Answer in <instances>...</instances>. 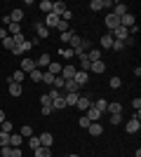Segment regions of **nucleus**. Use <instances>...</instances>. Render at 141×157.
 Returning a JSON list of instances; mask_svg holds the SVG:
<instances>
[{
    "label": "nucleus",
    "instance_id": "nucleus-1",
    "mask_svg": "<svg viewBox=\"0 0 141 157\" xmlns=\"http://www.w3.org/2000/svg\"><path fill=\"white\" fill-rule=\"evenodd\" d=\"M104 24H106V28H108V31L113 33L115 28L120 26V19H118V17H115V14L111 12V14H106V19H104Z\"/></svg>",
    "mask_w": 141,
    "mask_h": 157
},
{
    "label": "nucleus",
    "instance_id": "nucleus-2",
    "mask_svg": "<svg viewBox=\"0 0 141 157\" xmlns=\"http://www.w3.org/2000/svg\"><path fill=\"white\" fill-rule=\"evenodd\" d=\"M120 26H122V28H127V31H129L132 26H136V19H134V14H132V12L122 14V17H120Z\"/></svg>",
    "mask_w": 141,
    "mask_h": 157
},
{
    "label": "nucleus",
    "instance_id": "nucleus-3",
    "mask_svg": "<svg viewBox=\"0 0 141 157\" xmlns=\"http://www.w3.org/2000/svg\"><path fill=\"white\" fill-rule=\"evenodd\" d=\"M10 82V87H7V92H10V96H21V92H24V85H19V82H14L12 78L7 80Z\"/></svg>",
    "mask_w": 141,
    "mask_h": 157
},
{
    "label": "nucleus",
    "instance_id": "nucleus-4",
    "mask_svg": "<svg viewBox=\"0 0 141 157\" xmlns=\"http://www.w3.org/2000/svg\"><path fill=\"white\" fill-rule=\"evenodd\" d=\"M59 21H61V17H57L54 12H49L45 17V28H47V31H49V28H57V26H59Z\"/></svg>",
    "mask_w": 141,
    "mask_h": 157
},
{
    "label": "nucleus",
    "instance_id": "nucleus-5",
    "mask_svg": "<svg viewBox=\"0 0 141 157\" xmlns=\"http://www.w3.org/2000/svg\"><path fill=\"white\" fill-rule=\"evenodd\" d=\"M52 63V56H49V54L47 52H42L40 54V59L35 61V68H40V71H47V66Z\"/></svg>",
    "mask_w": 141,
    "mask_h": 157
},
{
    "label": "nucleus",
    "instance_id": "nucleus-6",
    "mask_svg": "<svg viewBox=\"0 0 141 157\" xmlns=\"http://www.w3.org/2000/svg\"><path fill=\"white\" fill-rule=\"evenodd\" d=\"M125 129H127V134H136V131L141 129V120H139V117H132V120H127Z\"/></svg>",
    "mask_w": 141,
    "mask_h": 157
},
{
    "label": "nucleus",
    "instance_id": "nucleus-7",
    "mask_svg": "<svg viewBox=\"0 0 141 157\" xmlns=\"http://www.w3.org/2000/svg\"><path fill=\"white\" fill-rule=\"evenodd\" d=\"M106 113H108V115H122V103H118V101H108Z\"/></svg>",
    "mask_w": 141,
    "mask_h": 157
},
{
    "label": "nucleus",
    "instance_id": "nucleus-8",
    "mask_svg": "<svg viewBox=\"0 0 141 157\" xmlns=\"http://www.w3.org/2000/svg\"><path fill=\"white\" fill-rule=\"evenodd\" d=\"M111 35H113V40H120V42H125V40L129 38V31H127V28H122V26H118L113 33H111Z\"/></svg>",
    "mask_w": 141,
    "mask_h": 157
},
{
    "label": "nucleus",
    "instance_id": "nucleus-9",
    "mask_svg": "<svg viewBox=\"0 0 141 157\" xmlns=\"http://www.w3.org/2000/svg\"><path fill=\"white\" fill-rule=\"evenodd\" d=\"M75 71H78V68H75L73 63H66L64 68H61V78H64V80H73Z\"/></svg>",
    "mask_w": 141,
    "mask_h": 157
},
{
    "label": "nucleus",
    "instance_id": "nucleus-10",
    "mask_svg": "<svg viewBox=\"0 0 141 157\" xmlns=\"http://www.w3.org/2000/svg\"><path fill=\"white\" fill-rule=\"evenodd\" d=\"M87 80H89V73H82V71H75V75H73V82L78 87H82V85H87Z\"/></svg>",
    "mask_w": 141,
    "mask_h": 157
},
{
    "label": "nucleus",
    "instance_id": "nucleus-11",
    "mask_svg": "<svg viewBox=\"0 0 141 157\" xmlns=\"http://www.w3.org/2000/svg\"><path fill=\"white\" fill-rule=\"evenodd\" d=\"M31 47H33V45H31L28 40H24L21 45H17V47H14V49H12V54H14V56H21V54H26L28 49H31Z\"/></svg>",
    "mask_w": 141,
    "mask_h": 157
},
{
    "label": "nucleus",
    "instance_id": "nucleus-12",
    "mask_svg": "<svg viewBox=\"0 0 141 157\" xmlns=\"http://www.w3.org/2000/svg\"><path fill=\"white\" fill-rule=\"evenodd\" d=\"M19 71H24V73L28 75L31 71H35V61L28 59V56H24V59H21V68H19Z\"/></svg>",
    "mask_w": 141,
    "mask_h": 157
},
{
    "label": "nucleus",
    "instance_id": "nucleus-13",
    "mask_svg": "<svg viewBox=\"0 0 141 157\" xmlns=\"http://www.w3.org/2000/svg\"><path fill=\"white\" fill-rule=\"evenodd\" d=\"M111 47H113V35H111V33L101 35V40H99V49H111Z\"/></svg>",
    "mask_w": 141,
    "mask_h": 157
},
{
    "label": "nucleus",
    "instance_id": "nucleus-14",
    "mask_svg": "<svg viewBox=\"0 0 141 157\" xmlns=\"http://www.w3.org/2000/svg\"><path fill=\"white\" fill-rule=\"evenodd\" d=\"M38 138H40V145H45V148H52V143H54V136L49 134V131H42V134H40Z\"/></svg>",
    "mask_w": 141,
    "mask_h": 157
},
{
    "label": "nucleus",
    "instance_id": "nucleus-15",
    "mask_svg": "<svg viewBox=\"0 0 141 157\" xmlns=\"http://www.w3.org/2000/svg\"><path fill=\"white\" fill-rule=\"evenodd\" d=\"M75 108H78V110H85V113H87L89 108H92V101H89L87 96H80V98H78V103H75Z\"/></svg>",
    "mask_w": 141,
    "mask_h": 157
},
{
    "label": "nucleus",
    "instance_id": "nucleus-16",
    "mask_svg": "<svg viewBox=\"0 0 141 157\" xmlns=\"http://www.w3.org/2000/svg\"><path fill=\"white\" fill-rule=\"evenodd\" d=\"M104 71H106V63H104V61H92V66H89V73H94V75H101Z\"/></svg>",
    "mask_w": 141,
    "mask_h": 157
},
{
    "label": "nucleus",
    "instance_id": "nucleus-17",
    "mask_svg": "<svg viewBox=\"0 0 141 157\" xmlns=\"http://www.w3.org/2000/svg\"><path fill=\"white\" fill-rule=\"evenodd\" d=\"M21 143H24V136L21 134H10V148H21Z\"/></svg>",
    "mask_w": 141,
    "mask_h": 157
},
{
    "label": "nucleus",
    "instance_id": "nucleus-18",
    "mask_svg": "<svg viewBox=\"0 0 141 157\" xmlns=\"http://www.w3.org/2000/svg\"><path fill=\"white\" fill-rule=\"evenodd\" d=\"M87 131H89V136H101V134H104V127H101V122H92V124L87 127Z\"/></svg>",
    "mask_w": 141,
    "mask_h": 157
},
{
    "label": "nucleus",
    "instance_id": "nucleus-19",
    "mask_svg": "<svg viewBox=\"0 0 141 157\" xmlns=\"http://www.w3.org/2000/svg\"><path fill=\"white\" fill-rule=\"evenodd\" d=\"M113 7H115V10H113V14H115V17H118V19H120L122 14H127V12H129L125 2H113Z\"/></svg>",
    "mask_w": 141,
    "mask_h": 157
},
{
    "label": "nucleus",
    "instance_id": "nucleus-20",
    "mask_svg": "<svg viewBox=\"0 0 141 157\" xmlns=\"http://www.w3.org/2000/svg\"><path fill=\"white\" fill-rule=\"evenodd\" d=\"M21 19H24V10H19V7H17V10H12V12H10V21H12V24H21Z\"/></svg>",
    "mask_w": 141,
    "mask_h": 157
},
{
    "label": "nucleus",
    "instance_id": "nucleus-21",
    "mask_svg": "<svg viewBox=\"0 0 141 157\" xmlns=\"http://www.w3.org/2000/svg\"><path fill=\"white\" fill-rule=\"evenodd\" d=\"M33 157H52V148L40 145V148H35V150H33Z\"/></svg>",
    "mask_w": 141,
    "mask_h": 157
},
{
    "label": "nucleus",
    "instance_id": "nucleus-22",
    "mask_svg": "<svg viewBox=\"0 0 141 157\" xmlns=\"http://www.w3.org/2000/svg\"><path fill=\"white\" fill-rule=\"evenodd\" d=\"M66 10H68V7H66V2H61V0H59V2H52V12L57 14V17H61V14L66 12Z\"/></svg>",
    "mask_w": 141,
    "mask_h": 157
},
{
    "label": "nucleus",
    "instance_id": "nucleus-23",
    "mask_svg": "<svg viewBox=\"0 0 141 157\" xmlns=\"http://www.w3.org/2000/svg\"><path fill=\"white\" fill-rule=\"evenodd\" d=\"M87 59L89 61H101V49L99 47H92V49L87 52Z\"/></svg>",
    "mask_w": 141,
    "mask_h": 157
},
{
    "label": "nucleus",
    "instance_id": "nucleus-24",
    "mask_svg": "<svg viewBox=\"0 0 141 157\" xmlns=\"http://www.w3.org/2000/svg\"><path fill=\"white\" fill-rule=\"evenodd\" d=\"M89 66H92V61L87 59V54H80V71L82 73H89Z\"/></svg>",
    "mask_w": 141,
    "mask_h": 157
},
{
    "label": "nucleus",
    "instance_id": "nucleus-25",
    "mask_svg": "<svg viewBox=\"0 0 141 157\" xmlns=\"http://www.w3.org/2000/svg\"><path fill=\"white\" fill-rule=\"evenodd\" d=\"M35 33H38V38H49V31L45 28V24H35Z\"/></svg>",
    "mask_w": 141,
    "mask_h": 157
},
{
    "label": "nucleus",
    "instance_id": "nucleus-26",
    "mask_svg": "<svg viewBox=\"0 0 141 157\" xmlns=\"http://www.w3.org/2000/svg\"><path fill=\"white\" fill-rule=\"evenodd\" d=\"M78 98H80V94H64V101H66V108H68V105H75V103H78Z\"/></svg>",
    "mask_w": 141,
    "mask_h": 157
},
{
    "label": "nucleus",
    "instance_id": "nucleus-27",
    "mask_svg": "<svg viewBox=\"0 0 141 157\" xmlns=\"http://www.w3.org/2000/svg\"><path fill=\"white\" fill-rule=\"evenodd\" d=\"M85 115H87V120H89V122H99V117H101V113L96 110V108H89V110L85 113Z\"/></svg>",
    "mask_w": 141,
    "mask_h": 157
},
{
    "label": "nucleus",
    "instance_id": "nucleus-28",
    "mask_svg": "<svg viewBox=\"0 0 141 157\" xmlns=\"http://www.w3.org/2000/svg\"><path fill=\"white\" fill-rule=\"evenodd\" d=\"M64 108H66L64 96H59V98H54V101H52V110H64Z\"/></svg>",
    "mask_w": 141,
    "mask_h": 157
},
{
    "label": "nucleus",
    "instance_id": "nucleus-29",
    "mask_svg": "<svg viewBox=\"0 0 141 157\" xmlns=\"http://www.w3.org/2000/svg\"><path fill=\"white\" fill-rule=\"evenodd\" d=\"M106 105H108L106 98H99V101H94V103H92V108H96L99 113H106Z\"/></svg>",
    "mask_w": 141,
    "mask_h": 157
},
{
    "label": "nucleus",
    "instance_id": "nucleus-30",
    "mask_svg": "<svg viewBox=\"0 0 141 157\" xmlns=\"http://www.w3.org/2000/svg\"><path fill=\"white\" fill-rule=\"evenodd\" d=\"M61 68H64L61 63H49L47 66V73H52L54 78H57V75H61Z\"/></svg>",
    "mask_w": 141,
    "mask_h": 157
},
{
    "label": "nucleus",
    "instance_id": "nucleus-31",
    "mask_svg": "<svg viewBox=\"0 0 141 157\" xmlns=\"http://www.w3.org/2000/svg\"><path fill=\"white\" fill-rule=\"evenodd\" d=\"M73 35H75V33L71 31V28H68V31H64V33H61V45H68V42H71V38H73Z\"/></svg>",
    "mask_w": 141,
    "mask_h": 157
},
{
    "label": "nucleus",
    "instance_id": "nucleus-32",
    "mask_svg": "<svg viewBox=\"0 0 141 157\" xmlns=\"http://www.w3.org/2000/svg\"><path fill=\"white\" fill-rule=\"evenodd\" d=\"M59 54H61V56H64V59H73V56H75L71 47H59Z\"/></svg>",
    "mask_w": 141,
    "mask_h": 157
},
{
    "label": "nucleus",
    "instance_id": "nucleus-33",
    "mask_svg": "<svg viewBox=\"0 0 141 157\" xmlns=\"http://www.w3.org/2000/svg\"><path fill=\"white\" fill-rule=\"evenodd\" d=\"M38 7H40L45 14H49V12H52V0H40V5H38Z\"/></svg>",
    "mask_w": 141,
    "mask_h": 157
},
{
    "label": "nucleus",
    "instance_id": "nucleus-34",
    "mask_svg": "<svg viewBox=\"0 0 141 157\" xmlns=\"http://www.w3.org/2000/svg\"><path fill=\"white\" fill-rule=\"evenodd\" d=\"M108 87H111V89H120V87H122V80L118 78V75H115V78H111V80H108Z\"/></svg>",
    "mask_w": 141,
    "mask_h": 157
},
{
    "label": "nucleus",
    "instance_id": "nucleus-35",
    "mask_svg": "<svg viewBox=\"0 0 141 157\" xmlns=\"http://www.w3.org/2000/svg\"><path fill=\"white\" fill-rule=\"evenodd\" d=\"M28 75H31V80H33V82H42V71H40V68H35V71H31Z\"/></svg>",
    "mask_w": 141,
    "mask_h": 157
},
{
    "label": "nucleus",
    "instance_id": "nucleus-36",
    "mask_svg": "<svg viewBox=\"0 0 141 157\" xmlns=\"http://www.w3.org/2000/svg\"><path fill=\"white\" fill-rule=\"evenodd\" d=\"M7 33H10V35H19L21 33V24H10V26H7Z\"/></svg>",
    "mask_w": 141,
    "mask_h": 157
},
{
    "label": "nucleus",
    "instance_id": "nucleus-37",
    "mask_svg": "<svg viewBox=\"0 0 141 157\" xmlns=\"http://www.w3.org/2000/svg\"><path fill=\"white\" fill-rule=\"evenodd\" d=\"M19 134H21V136H26V138H31V136H33V127L24 124V127H21V129H19Z\"/></svg>",
    "mask_w": 141,
    "mask_h": 157
},
{
    "label": "nucleus",
    "instance_id": "nucleus-38",
    "mask_svg": "<svg viewBox=\"0 0 141 157\" xmlns=\"http://www.w3.org/2000/svg\"><path fill=\"white\" fill-rule=\"evenodd\" d=\"M28 148H31V150L40 148V138H38V136H31V138H28Z\"/></svg>",
    "mask_w": 141,
    "mask_h": 157
},
{
    "label": "nucleus",
    "instance_id": "nucleus-39",
    "mask_svg": "<svg viewBox=\"0 0 141 157\" xmlns=\"http://www.w3.org/2000/svg\"><path fill=\"white\" fill-rule=\"evenodd\" d=\"M2 45H5V49H10V52H12L14 47H17V45H14V40H12V35H7V38L2 40Z\"/></svg>",
    "mask_w": 141,
    "mask_h": 157
},
{
    "label": "nucleus",
    "instance_id": "nucleus-40",
    "mask_svg": "<svg viewBox=\"0 0 141 157\" xmlns=\"http://www.w3.org/2000/svg\"><path fill=\"white\" fill-rule=\"evenodd\" d=\"M12 80H14V82H19V85H21V82L26 80V73H24V71H17V73H14V75H12Z\"/></svg>",
    "mask_w": 141,
    "mask_h": 157
},
{
    "label": "nucleus",
    "instance_id": "nucleus-41",
    "mask_svg": "<svg viewBox=\"0 0 141 157\" xmlns=\"http://www.w3.org/2000/svg\"><path fill=\"white\" fill-rule=\"evenodd\" d=\"M42 82H45V85H54V75L47 73V71H42Z\"/></svg>",
    "mask_w": 141,
    "mask_h": 157
},
{
    "label": "nucleus",
    "instance_id": "nucleus-42",
    "mask_svg": "<svg viewBox=\"0 0 141 157\" xmlns=\"http://www.w3.org/2000/svg\"><path fill=\"white\" fill-rule=\"evenodd\" d=\"M64 82H66V80H64V78H61V75H57V78H54V89H59V92H61V89H64Z\"/></svg>",
    "mask_w": 141,
    "mask_h": 157
},
{
    "label": "nucleus",
    "instance_id": "nucleus-43",
    "mask_svg": "<svg viewBox=\"0 0 141 157\" xmlns=\"http://www.w3.org/2000/svg\"><path fill=\"white\" fill-rule=\"evenodd\" d=\"M0 131H5V134H12V131H14L12 122H7V120H5V122H2V124H0Z\"/></svg>",
    "mask_w": 141,
    "mask_h": 157
},
{
    "label": "nucleus",
    "instance_id": "nucleus-44",
    "mask_svg": "<svg viewBox=\"0 0 141 157\" xmlns=\"http://www.w3.org/2000/svg\"><path fill=\"white\" fill-rule=\"evenodd\" d=\"M89 10H92V12H101V10H104V7H101V0H92V2H89Z\"/></svg>",
    "mask_w": 141,
    "mask_h": 157
},
{
    "label": "nucleus",
    "instance_id": "nucleus-45",
    "mask_svg": "<svg viewBox=\"0 0 141 157\" xmlns=\"http://www.w3.org/2000/svg\"><path fill=\"white\" fill-rule=\"evenodd\" d=\"M2 145H10V134H5V131H0V148Z\"/></svg>",
    "mask_w": 141,
    "mask_h": 157
},
{
    "label": "nucleus",
    "instance_id": "nucleus-46",
    "mask_svg": "<svg viewBox=\"0 0 141 157\" xmlns=\"http://www.w3.org/2000/svg\"><path fill=\"white\" fill-rule=\"evenodd\" d=\"M78 124H80L82 129H87V127L92 124V122H89V120H87V115H80V120H78Z\"/></svg>",
    "mask_w": 141,
    "mask_h": 157
},
{
    "label": "nucleus",
    "instance_id": "nucleus-47",
    "mask_svg": "<svg viewBox=\"0 0 141 157\" xmlns=\"http://www.w3.org/2000/svg\"><path fill=\"white\" fill-rule=\"evenodd\" d=\"M68 28H71V24H68V21H59L57 31H59V33H64V31H68Z\"/></svg>",
    "mask_w": 141,
    "mask_h": 157
},
{
    "label": "nucleus",
    "instance_id": "nucleus-48",
    "mask_svg": "<svg viewBox=\"0 0 141 157\" xmlns=\"http://www.w3.org/2000/svg\"><path fill=\"white\" fill-rule=\"evenodd\" d=\"M111 49L120 52V49H125V42H120V40H113V47H111Z\"/></svg>",
    "mask_w": 141,
    "mask_h": 157
},
{
    "label": "nucleus",
    "instance_id": "nucleus-49",
    "mask_svg": "<svg viewBox=\"0 0 141 157\" xmlns=\"http://www.w3.org/2000/svg\"><path fill=\"white\" fill-rule=\"evenodd\" d=\"M40 103H42V105H52V98H49V94H42V96H40Z\"/></svg>",
    "mask_w": 141,
    "mask_h": 157
},
{
    "label": "nucleus",
    "instance_id": "nucleus-50",
    "mask_svg": "<svg viewBox=\"0 0 141 157\" xmlns=\"http://www.w3.org/2000/svg\"><path fill=\"white\" fill-rule=\"evenodd\" d=\"M73 19V12H71V10H66V12L61 14V21H71Z\"/></svg>",
    "mask_w": 141,
    "mask_h": 157
},
{
    "label": "nucleus",
    "instance_id": "nucleus-51",
    "mask_svg": "<svg viewBox=\"0 0 141 157\" xmlns=\"http://www.w3.org/2000/svg\"><path fill=\"white\" fill-rule=\"evenodd\" d=\"M108 120H111V124H120V122H122V115H111Z\"/></svg>",
    "mask_w": 141,
    "mask_h": 157
},
{
    "label": "nucleus",
    "instance_id": "nucleus-52",
    "mask_svg": "<svg viewBox=\"0 0 141 157\" xmlns=\"http://www.w3.org/2000/svg\"><path fill=\"white\" fill-rule=\"evenodd\" d=\"M59 96H64L59 89H52V92H49V98H52V101H54V98H59Z\"/></svg>",
    "mask_w": 141,
    "mask_h": 157
},
{
    "label": "nucleus",
    "instance_id": "nucleus-53",
    "mask_svg": "<svg viewBox=\"0 0 141 157\" xmlns=\"http://www.w3.org/2000/svg\"><path fill=\"white\" fill-rule=\"evenodd\" d=\"M132 108L139 113V108H141V98H134V101H132Z\"/></svg>",
    "mask_w": 141,
    "mask_h": 157
},
{
    "label": "nucleus",
    "instance_id": "nucleus-54",
    "mask_svg": "<svg viewBox=\"0 0 141 157\" xmlns=\"http://www.w3.org/2000/svg\"><path fill=\"white\" fill-rule=\"evenodd\" d=\"M52 105H42V115H52Z\"/></svg>",
    "mask_w": 141,
    "mask_h": 157
},
{
    "label": "nucleus",
    "instance_id": "nucleus-55",
    "mask_svg": "<svg viewBox=\"0 0 141 157\" xmlns=\"http://www.w3.org/2000/svg\"><path fill=\"white\" fill-rule=\"evenodd\" d=\"M7 35H10V33H7V28H5V26H2V28H0V40H5V38H7Z\"/></svg>",
    "mask_w": 141,
    "mask_h": 157
},
{
    "label": "nucleus",
    "instance_id": "nucleus-56",
    "mask_svg": "<svg viewBox=\"0 0 141 157\" xmlns=\"http://www.w3.org/2000/svg\"><path fill=\"white\" fill-rule=\"evenodd\" d=\"M12 157H21V148H12Z\"/></svg>",
    "mask_w": 141,
    "mask_h": 157
},
{
    "label": "nucleus",
    "instance_id": "nucleus-57",
    "mask_svg": "<svg viewBox=\"0 0 141 157\" xmlns=\"http://www.w3.org/2000/svg\"><path fill=\"white\" fill-rule=\"evenodd\" d=\"M5 122V110H0V124Z\"/></svg>",
    "mask_w": 141,
    "mask_h": 157
},
{
    "label": "nucleus",
    "instance_id": "nucleus-58",
    "mask_svg": "<svg viewBox=\"0 0 141 157\" xmlns=\"http://www.w3.org/2000/svg\"><path fill=\"white\" fill-rule=\"evenodd\" d=\"M68 157H80V155H75V152H71V155H68Z\"/></svg>",
    "mask_w": 141,
    "mask_h": 157
}]
</instances>
